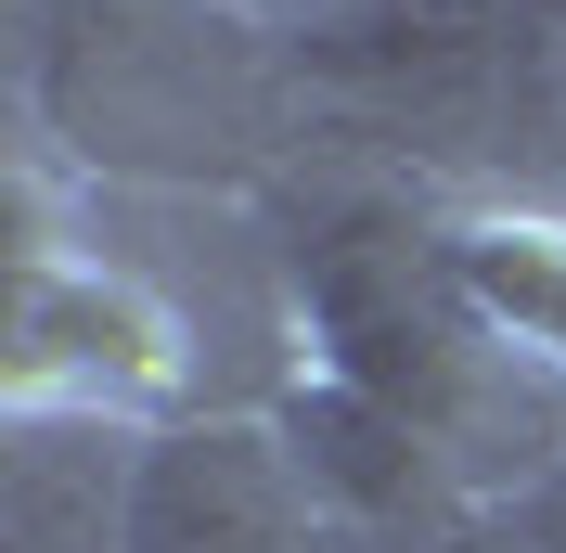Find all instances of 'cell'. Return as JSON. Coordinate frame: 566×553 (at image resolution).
<instances>
[{
	"label": "cell",
	"mask_w": 566,
	"mask_h": 553,
	"mask_svg": "<svg viewBox=\"0 0 566 553\" xmlns=\"http://www.w3.org/2000/svg\"><path fill=\"white\" fill-rule=\"evenodd\" d=\"M310 296L271 194H91L13 168V413H283Z\"/></svg>",
	"instance_id": "cell-1"
},
{
	"label": "cell",
	"mask_w": 566,
	"mask_h": 553,
	"mask_svg": "<svg viewBox=\"0 0 566 553\" xmlns=\"http://www.w3.org/2000/svg\"><path fill=\"white\" fill-rule=\"evenodd\" d=\"M13 168L91 194H283L296 52L245 0H13Z\"/></svg>",
	"instance_id": "cell-2"
},
{
	"label": "cell",
	"mask_w": 566,
	"mask_h": 553,
	"mask_svg": "<svg viewBox=\"0 0 566 553\" xmlns=\"http://www.w3.org/2000/svg\"><path fill=\"white\" fill-rule=\"evenodd\" d=\"M129 553H348V528L271 413H193L142 438Z\"/></svg>",
	"instance_id": "cell-3"
},
{
	"label": "cell",
	"mask_w": 566,
	"mask_h": 553,
	"mask_svg": "<svg viewBox=\"0 0 566 553\" xmlns=\"http://www.w3.org/2000/svg\"><path fill=\"white\" fill-rule=\"evenodd\" d=\"M142 438L116 413H13L0 425V553H129Z\"/></svg>",
	"instance_id": "cell-4"
},
{
	"label": "cell",
	"mask_w": 566,
	"mask_h": 553,
	"mask_svg": "<svg viewBox=\"0 0 566 553\" xmlns=\"http://www.w3.org/2000/svg\"><path fill=\"white\" fill-rule=\"evenodd\" d=\"M283 438H296V463H310L322 477V502H335V528H348V541H374V528H412V515H451V502H476V489L451 477V463H438V450L412 438V425L387 413V399H360L348 374H296L283 386Z\"/></svg>",
	"instance_id": "cell-5"
},
{
	"label": "cell",
	"mask_w": 566,
	"mask_h": 553,
	"mask_svg": "<svg viewBox=\"0 0 566 553\" xmlns=\"http://www.w3.org/2000/svg\"><path fill=\"white\" fill-rule=\"evenodd\" d=\"M451 271L502 335H528L566 374V219L554 207H451Z\"/></svg>",
	"instance_id": "cell-6"
},
{
	"label": "cell",
	"mask_w": 566,
	"mask_h": 553,
	"mask_svg": "<svg viewBox=\"0 0 566 553\" xmlns=\"http://www.w3.org/2000/svg\"><path fill=\"white\" fill-rule=\"evenodd\" d=\"M348 553H528V528H515V502H451V515L374 528V541H348Z\"/></svg>",
	"instance_id": "cell-7"
},
{
	"label": "cell",
	"mask_w": 566,
	"mask_h": 553,
	"mask_svg": "<svg viewBox=\"0 0 566 553\" xmlns=\"http://www.w3.org/2000/svg\"><path fill=\"white\" fill-rule=\"evenodd\" d=\"M245 13H258V27H283V39H296L310 13H335V0H245Z\"/></svg>",
	"instance_id": "cell-8"
}]
</instances>
